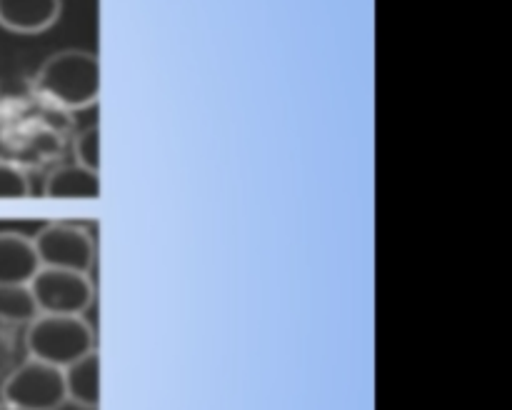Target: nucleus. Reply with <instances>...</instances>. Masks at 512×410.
Returning a JSON list of instances; mask_svg holds the SVG:
<instances>
[{"instance_id": "nucleus-1", "label": "nucleus", "mask_w": 512, "mask_h": 410, "mask_svg": "<svg viewBox=\"0 0 512 410\" xmlns=\"http://www.w3.org/2000/svg\"><path fill=\"white\" fill-rule=\"evenodd\" d=\"M35 98L63 113L85 110L100 100V58L90 50H60L33 78Z\"/></svg>"}, {"instance_id": "nucleus-2", "label": "nucleus", "mask_w": 512, "mask_h": 410, "mask_svg": "<svg viewBox=\"0 0 512 410\" xmlns=\"http://www.w3.org/2000/svg\"><path fill=\"white\" fill-rule=\"evenodd\" d=\"M23 340L28 358L63 370L95 348V330L83 315L38 313L25 325Z\"/></svg>"}, {"instance_id": "nucleus-3", "label": "nucleus", "mask_w": 512, "mask_h": 410, "mask_svg": "<svg viewBox=\"0 0 512 410\" xmlns=\"http://www.w3.org/2000/svg\"><path fill=\"white\" fill-rule=\"evenodd\" d=\"M0 400L10 410H60L68 403L63 370L28 358L5 375Z\"/></svg>"}, {"instance_id": "nucleus-4", "label": "nucleus", "mask_w": 512, "mask_h": 410, "mask_svg": "<svg viewBox=\"0 0 512 410\" xmlns=\"http://www.w3.org/2000/svg\"><path fill=\"white\" fill-rule=\"evenodd\" d=\"M38 313L83 315L95 303V283L88 273L40 268L28 283Z\"/></svg>"}, {"instance_id": "nucleus-5", "label": "nucleus", "mask_w": 512, "mask_h": 410, "mask_svg": "<svg viewBox=\"0 0 512 410\" xmlns=\"http://www.w3.org/2000/svg\"><path fill=\"white\" fill-rule=\"evenodd\" d=\"M35 253L40 268H60L88 273L93 270L98 248L83 225L75 223H48L35 233Z\"/></svg>"}, {"instance_id": "nucleus-6", "label": "nucleus", "mask_w": 512, "mask_h": 410, "mask_svg": "<svg viewBox=\"0 0 512 410\" xmlns=\"http://www.w3.org/2000/svg\"><path fill=\"white\" fill-rule=\"evenodd\" d=\"M63 0H0V28L18 35H38L53 28Z\"/></svg>"}, {"instance_id": "nucleus-7", "label": "nucleus", "mask_w": 512, "mask_h": 410, "mask_svg": "<svg viewBox=\"0 0 512 410\" xmlns=\"http://www.w3.org/2000/svg\"><path fill=\"white\" fill-rule=\"evenodd\" d=\"M40 270L33 238L13 230L0 233V285H28Z\"/></svg>"}, {"instance_id": "nucleus-8", "label": "nucleus", "mask_w": 512, "mask_h": 410, "mask_svg": "<svg viewBox=\"0 0 512 410\" xmlns=\"http://www.w3.org/2000/svg\"><path fill=\"white\" fill-rule=\"evenodd\" d=\"M65 398L83 410L100 408V350L93 348L63 368Z\"/></svg>"}, {"instance_id": "nucleus-9", "label": "nucleus", "mask_w": 512, "mask_h": 410, "mask_svg": "<svg viewBox=\"0 0 512 410\" xmlns=\"http://www.w3.org/2000/svg\"><path fill=\"white\" fill-rule=\"evenodd\" d=\"M43 195L53 200H88L100 195V173L78 163L58 165L43 183Z\"/></svg>"}, {"instance_id": "nucleus-10", "label": "nucleus", "mask_w": 512, "mask_h": 410, "mask_svg": "<svg viewBox=\"0 0 512 410\" xmlns=\"http://www.w3.org/2000/svg\"><path fill=\"white\" fill-rule=\"evenodd\" d=\"M38 315L28 285H0V320L10 325H28Z\"/></svg>"}, {"instance_id": "nucleus-11", "label": "nucleus", "mask_w": 512, "mask_h": 410, "mask_svg": "<svg viewBox=\"0 0 512 410\" xmlns=\"http://www.w3.org/2000/svg\"><path fill=\"white\" fill-rule=\"evenodd\" d=\"M75 163L83 165L88 170H98L100 173V125H88L85 130H80L78 138L73 143Z\"/></svg>"}, {"instance_id": "nucleus-12", "label": "nucleus", "mask_w": 512, "mask_h": 410, "mask_svg": "<svg viewBox=\"0 0 512 410\" xmlns=\"http://www.w3.org/2000/svg\"><path fill=\"white\" fill-rule=\"evenodd\" d=\"M30 195H33V188H30V178L25 175V170L0 160V200H20L30 198Z\"/></svg>"}, {"instance_id": "nucleus-13", "label": "nucleus", "mask_w": 512, "mask_h": 410, "mask_svg": "<svg viewBox=\"0 0 512 410\" xmlns=\"http://www.w3.org/2000/svg\"><path fill=\"white\" fill-rule=\"evenodd\" d=\"M15 355V325L0 320V373L10 365Z\"/></svg>"}]
</instances>
